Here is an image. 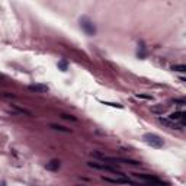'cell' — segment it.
<instances>
[{
  "mask_svg": "<svg viewBox=\"0 0 186 186\" xmlns=\"http://www.w3.org/2000/svg\"><path fill=\"white\" fill-rule=\"evenodd\" d=\"M185 116H186L185 112H173V114L169 115V118H167V119L172 121V122H176V124H179V125H182V127H183Z\"/></svg>",
  "mask_w": 186,
  "mask_h": 186,
  "instance_id": "5b68a950",
  "label": "cell"
},
{
  "mask_svg": "<svg viewBox=\"0 0 186 186\" xmlns=\"http://www.w3.org/2000/svg\"><path fill=\"white\" fill-rule=\"evenodd\" d=\"M87 166L93 167V169H97V170H105V172H110V173H115V175H118V176L124 177L125 175L122 172H119L118 169H115L112 166H108V164H99V163H95V162H89L87 163Z\"/></svg>",
  "mask_w": 186,
  "mask_h": 186,
  "instance_id": "7a4b0ae2",
  "label": "cell"
},
{
  "mask_svg": "<svg viewBox=\"0 0 186 186\" xmlns=\"http://www.w3.org/2000/svg\"><path fill=\"white\" fill-rule=\"evenodd\" d=\"M132 175H135L137 177L143 179V180L148 182V183H151L153 186H164V183L162 180H158L157 177L153 176V175H145V173H132Z\"/></svg>",
  "mask_w": 186,
  "mask_h": 186,
  "instance_id": "277c9868",
  "label": "cell"
},
{
  "mask_svg": "<svg viewBox=\"0 0 186 186\" xmlns=\"http://www.w3.org/2000/svg\"><path fill=\"white\" fill-rule=\"evenodd\" d=\"M172 70H175V71H180V73H185L186 71V66H183V64H177V66H173Z\"/></svg>",
  "mask_w": 186,
  "mask_h": 186,
  "instance_id": "30bf717a",
  "label": "cell"
},
{
  "mask_svg": "<svg viewBox=\"0 0 186 186\" xmlns=\"http://www.w3.org/2000/svg\"><path fill=\"white\" fill-rule=\"evenodd\" d=\"M175 103H179V105H185V100H183V99H175Z\"/></svg>",
  "mask_w": 186,
  "mask_h": 186,
  "instance_id": "9a60e30c",
  "label": "cell"
},
{
  "mask_svg": "<svg viewBox=\"0 0 186 186\" xmlns=\"http://www.w3.org/2000/svg\"><path fill=\"white\" fill-rule=\"evenodd\" d=\"M61 118L63 119H68V121H77L76 116H73V115H66V114H63L61 115Z\"/></svg>",
  "mask_w": 186,
  "mask_h": 186,
  "instance_id": "8fae6325",
  "label": "cell"
},
{
  "mask_svg": "<svg viewBox=\"0 0 186 186\" xmlns=\"http://www.w3.org/2000/svg\"><path fill=\"white\" fill-rule=\"evenodd\" d=\"M0 186H6V183H5V182H2V185H0Z\"/></svg>",
  "mask_w": 186,
  "mask_h": 186,
  "instance_id": "2e32d148",
  "label": "cell"
},
{
  "mask_svg": "<svg viewBox=\"0 0 186 186\" xmlns=\"http://www.w3.org/2000/svg\"><path fill=\"white\" fill-rule=\"evenodd\" d=\"M58 68H61V71H66L67 70V63L66 61H60L58 63Z\"/></svg>",
  "mask_w": 186,
  "mask_h": 186,
  "instance_id": "7c38bea8",
  "label": "cell"
},
{
  "mask_svg": "<svg viewBox=\"0 0 186 186\" xmlns=\"http://www.w3.org/2000/svg\"><path fill=\"white\" fill-rule=\"evenodd\" d=\"M53 129H55V131H61V132H71L68 128H66V127H63V125H57V124H51L50 125Z\"/></svg>",
  "mask_w": 186,
  "mask_h": 186,
  "instance_id": "9c48e42d",
  "label": "cell"
},
{
  "mask_svg": "<svg viewBox=\"0 0 186 186\" xmlns=\"http://www.w3.org/2000/svg\"><path fill=\"white\" fill-rule=\"evenodd\" d=\"M48 169V170H53V172H55V170H58L60 169V162L58 160H51L50 163H47V166H45Z\"/></svg>",
  "mask_w": 186,
  "mask_h": 186,
  "instance_id": "52a82bcc",
  "label": "cell"
},
{
  "mask_svg": "<svg viewBox=\"0 0 186 186\" xmlns=\"http://www.w3.org/2000/svg\"><path fill=\"white\" fill-rule=\"evenodd\" d=\"M137 97H138V99H148V100L153 99L151 96H148V95H137Z\"/></svg>",
  "mask_w": 186,
  "mask_h": 186,
  "instance_id": "5bb4252c",
  "label": "cell"
},
{
  "mask_svg": "<svg viewBox=\"0 0 186 186\" xmlns=\"http://www.w3.org/2000/svg\"><path fill=\"white\" fill-rule=\"evenodd\" d=\"M144 141L148 144V145H151L153 148H162L163 145H164V141H163V138L160 137V135H157V134H153V132H147L144 134Z\"/></svg>",
  "mask_w": 186,
  "mask_h": 186,
  "instance_id": "6da1fadb",
  "label": "cell"
},
{
  "mask_svg": "<svg viewBox=\"0 0 186 186\" xmlns=\"http://www.w3.org/2000/svg\"><path fill=\"white\" fill-rule=\"evenodd\" d=\"M28 89L31 92H37V93H45V92H48V86H45V84H31V86H28Z\"/></svg>",
  "mask_w": 186,
  "mask_h": 186,
  "instance_id": "8992f818",
  "label": "cell"
},
{
  "mask_svg": "<svg viewBox=\"0 0 186 186\" xmlns=\"http://www.w3.org/2000/svg\"><path fill=\"white\" fill-rule=\"evenodd\" d=\"M166 109H167V106H163V105L151 106V112H154V114H163Z\"/></svg>",
  "mask_w": 186,
  "mask_h": 186,
  "instance_id": "ba28073f",
  "label": "cell"
},
{
  "mask_svg": "<svg viewBox=\"0 0 186 186\" xmlns=\"http://www.w3.org/2000/svg\"><path fill=\"white\" fill-rule=\"evenodd\" d=\"M80 26L84 29V32H86L87 35H90V37L96 33L95 24H93V22H92L89 18H81V19H80Z\"/></svg>",
  "mask_w": 186,
  "mask_h": 186,
  "instance_id": "3957f363",
  "label": "cell"
},
{
  "mask_svg": "<svg viewBox=\"0 0 186 186\" xmlns=\"http://www.w3.org/2000/svg\"><path fill=\"white\" fill-rule=\"evenodd\" d=\"M102 103L109 105V106H114V108H119V109H122V105H119V103H110V102H102Z\"/></svg>",
  "mask_w": 186,
  "mask_h": 186,
  "instance_id": "4fadbf2b",
  "label": "cell"
}]
</instances>
